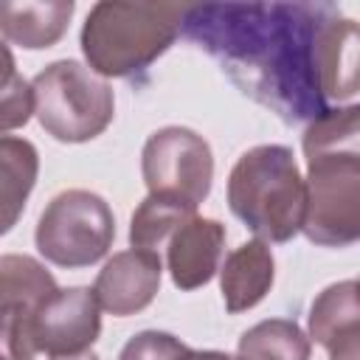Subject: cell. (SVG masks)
Wrapping results in <instances>:
<instances>
[{
  "mask_svg": "<svg viewBox=\"0 0 360 360\" xmlns=\"http://www.w3.org/2000/svg\"><path fill=\"white\" fill-rule=\"evenodd\" d=\"M332 8V3H202L186 6L180 31L256 104L287 124H309L329 110L318 48Z\"/></svg>",
  "mask_w": 360,
  "mask_h": 360,
  "instance_id": "cell-1",
  "label": "cell"
},
{
  "mask_svg": "<svg viewBox=\"0 0 360 360\" xmlns=\"http://www.w3.org/2000/svg\"><path fill=\"white\" fill-rule=\"evenodd\" d=\"M360 107H329L304 129L307 211L301 233L321 248H349L360 236Z\"/></svg>",
  "mask_w": 360,
  "mask_h": 360,
  "instance_id": "cell-2",
  "label": "cell"
},
{
  "mask_svg": "<svg viewBox=\"0 0 360 360\" xmlns=\"http://www.w3.org/2000/svg\"><path fill=\"white\" fill-rule=\"evenodd\" d=\"M177 3H96L82 25V53L101 79H129L152 68L183 28Z\"/></svg>",
  "mask_w": 360,
  "mask_h": 360,
  "instance_id": "cell-3",
  "label": "cell"
},
{
  "mask_svg": "<svg viewBox=\"0 0 360 360\" xmlns=\"http://www.w3.org/2000/svg\"><path fill=\"white\" fill-rule=\"evenodd\" d=\"M228 208L267 245H284L301 233L307 188L292 149L259 143L242 152L228 174Z\"/></svg>",
  "mask_w": 360,
  "mask_h": 360,
  "instance_id": "cell-4",
  "label": "cell"
},
{
  "mask_svg": "<svg viewBox=\"0 0 360 360\" xmlns=\"http://www.w3.org/2000/svg\"><path fill=\"white\" fill-rule=\"evenodd\" d=\"M34 115L59 143H84L98 138L115 115V93L76 59L51 62L31 82Z\"/></svg>",
  "mask_w": 360,
  "mask_h": 360,
  "instance_id": "cell-5",
  "label": "cell"
},
{
  "mask_svg": "<svg viewBox=\"0 0 360 360\" xmlns=\"http://www.w3.org/2000/svg\"><path fill=\"white\" fill-rule=\"evenodd\" d=\"M115 239V214L110 202L87 188L59 191L39 214L34 242L45 262L79 270L101 262Z\"/></svg>",
  "mask_w": 360,
  "mask_h": 360,
  "instance_id": "cell-6",
  "label": "cell"
},
{
  "mask_svg": "<svg viewBox=\"0 0 360 360\" xmlns=\"http://www.w3.org/2000/svg\"><path fill=\"white\" fill-rule=\"evenodd\" d=\"M141 172L149 194L180 200L200 208L214 183V152L188 127L155 129L141 152Z\"/></svg>",
  "mask_w": 360,
  "mask_h": 360,
  "instance_id": "cell-7",
  "label": "cell"
},
{
  "mask_svg": "<svg viewBox=\"0 0 360 360\" xmlns=\"http://www.w3.org/2000/svg\"><path fill=\"white\" fill-rule=\"evenodd\" d=\"M31 343L48 357L90 352L101 335V309L90 287H56L28 321Z\"/></svg>",
  "mask_w": 360,
  "mask_h": 360,
  "instance_id": "cell-8",
  "label": "cell"
},
{
  "mask_svg": "<svg viewBox=\"0 0 360 360\" xmlns=\"http://www.w3.org/2000/svg\"><path fill=\"white\" fill-rule=\"evenodd\" d=\"M160 278H163L160 256L129 248V250L112 253L104 262L90 290H93L98 309L115 318H127V315L146 309L155 301L160 290Z\"/></svg>",
  "mask_w": 360,
  "mask_h": 360,
  "instance_id": "cell-9",
  "label": "cell"
},
{
  "mask_svg": "<svg viewBox=\"0 0 360 360\" xmlns=\"http://www.w3.org/2000/svg\"><path fill=\"white\" fill-rule=\"evenodd\" d=\"M225 225L211 217H188L177 231L169 236L166 248V267L180 290H197L205 287L225 256Z\"/></svg>",
  "mask_w": 360,
  "mask_h": 360,
  "instance_id": "cell-10",
  "label": "cell"
},
{
  "mask_svg": "<svg viewBox=\"0 0 360 360\" xmlns=\"http://www.w3.org/2000/svg\"><path fill=\"white\" fill-rule=\"evenodd\" d=\"M309 340L326 349L329 360H360L357 281L346 278L321 290L307 315Z\"/></svg>",
  "mask_w": 360,
  "mask_h": 360,
  "instance_id": "cell-11",
  "label": "cell"
},
{
  "mask_svg": "<svg viewBox=\"0 0 360 360\" xmlns=\"http://www.w3.org/2000/svg\"><path fill=\"white\" fill-rule=\"evenodd\" d=\"M219 290L231 315L248 312L264 301L276 281V259L267 242L250 239L233 248L219 264Z\"/></svg>",
  "mask_w": 360,
  "mask_h": 360,
  "instance_id": "cell-12",
  "label": "cell"
},
{
  "mask_svg": "<svg viewBox=\"0 0 360 360\" xmlns=\"http://www.w3.org/2000/svg\"><path fill=\"white\" fill-rule=\"evenodd\" d=\"M321 93L323 101H354L357 96V22L335 6L321 28Z\"/></svg>",
  "mask_w": 360,
  "mask_h": 360,
  "instance_id": "cell-13",
  "label": "cell"
},
{
  "mask_svg": "<svg viewBox=\"0 0 360 360\" xmlns=\"http://www.w3.org/2000/svg\"><path fill=\"white\" fill-rule=\"evenodd\" d=\"M76 3L73 0H45V3H11L0 0V37L25 51L53 48L70 20Z\"/></svg>",
  "mask_w": 360,
  "mask_h": 360,
  "instance_id": "cell-14",
  "label": "cell"
},
{
  "mask_svg": "<svg viewBox=\"0 0 360 360\" xmlns=\"http://www.w3.org/2000/svg\"><path fill=\"white\" fill-rule=\"evenodd\" d=\"M37 146L17 135H0V236L8 233L25 211L37 186Z\"/></svg>",
  "mask_w": 360,
  "mask_h": 360,
  "instance_id": "cell-15",
  "label": "cell"
},
{
  "mask_svg": "<svg viewBox=\"0 0 360 360\" xmlns=\"http://www.w3.org/2000/svg\"><path fill=\"white\" fill-rule=\"evenodd\" d=\"M53 273L34 256L25 253H3L0 256V307L37 309L53 290Z\"/></svg>",
  "mask_w": 360,
  "mask_h": 360,
  "instance_id": "cell-16",
  "label": "cell"
},
{
  "mask_svg": "<svg viewBox=\"0 0 360 360\" xmlns=\"http://www.w3.org/2000/svg\"><path fill=\"white\" fill-rule=\"evenodd\" d=\"M236 354L242 360H309L312 340L287 318H267L239 338Z\"/></svg>",
  "mask_w": 360,
  "mask_h": 360,
  "instance_id": "cell-17",
  "label": "cell"
},
{
  "mask_svg": "<svg viewBox=\"0 0 360 360\" xmlns=\"http://www.w3.org/2000/svg\"><path fill=\"white\" fill-rule=\"evenodd\" d=\"M194 214H197L194 205H186V202L169 200V197H158V194H146V200L132 214L129 245L160 256V248L169 242V236L177 231V225H183Z\"/></svg>",
  "mask_w": 360,
  "mask_h": 360,
  "instance_id": "cell-18",
  "label": "cell"
},
{
  "mask_svg": "<svg viewBox=\"0 0 360 360\" xmlns=\"http://www.w3.org/2000/svg\"><path fill=\"white\" fill-rule=\"evenodd\" d=\"M34 115L31 82L17 70L8 42L0 39V135L20 129Z\"/></svg>",
  "mask_w": 360,
  "mask_h": 360,
  "instance_id": "cell-19",
  "label": "cell"
},
{
  "mask_svg": "<svg viewBox=\"0 0 360 360\" xmlns=\"http://www.w3.org/2000/svg\"><path fill=\"white\" fill-rule=\"evenodd\" d=\"M186 352L188 346L172 332L143 329L124 343V349L118 352V360H180Z\"/></svg>",
  "mask_w": 360,
  "mask_h": 360,
  "instance_id": "cell-20",
  "label": "cell"
},
{
  "mask_svg": "<svg viewBox=\"0 0 360 360\" xmlns=\"http://www.w3.org/2000/svg\"><path fill=\"white\" fill-rule=\"evenodd\" d=\"M31 309L0 307V354L6 360H34L37 349L28 335Z\"/></svg>",
  "mask_w": 360,
  "mask_h": 360,
  "instance_id": "cell-21",
  "label": "cell"
},
{
  "mask_svg": "<svg viewBox=\"0 0 360 360\" xmlns=\"http://www.w3.org/2000/svg\"><path fill=\"white\" fill-rule=\"evenodd\" d=\"M180 360H242L239 354H228V352H219V349H191L180 357Z\"/></svg>",
  "mask_w": 360,
  "mask_h": 360,
  "instance_id": "cell-22",
  "label": "cell"
},
{
  "mask_svg": "<svg viewBox=\"0 0 360 360\" xmlns=\"http://www.w3.org/2000/svg\"><path fill=\"white\" fill-rule=\"evenodd\" d=\"M51 360H98L93 352H82V354H70V357H51Z\"/></svg>",
  "mask_w": 360,
  "mask_h": 360,
  "instance_id": "cell-23",
  "label": "cell"
},
{
  "mask_svg": "<svg viewBox=\"0 0 360 360\" xmlns=\"http://www.w3.org/2000/svg\"><path fill=\"white\" fill-rule=\"evenodd\" d=\"M0 360H6V357H3V354H0Z\"/></svg>",
  "mask_w": 360,
  "mask_h": 360,
  "instance_id": "cell-24",
  "label": "cell"
}]
</instances>
